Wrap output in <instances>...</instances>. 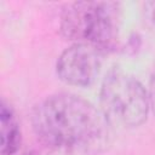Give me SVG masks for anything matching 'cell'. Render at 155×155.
I'll return each instance as SVG.
<instances>
[{"label": "cell", "mask_w": 155, "mask_h": 155, "mask_svg": "<svg viewBox=\"0 0 155 155\" xmlns=\"http://www.w3.org/2000/svg\"><path fill=\"white\" fill-rule=\"evenodd\" d=\"M1 155H13L21 145V128L12 108L2 101L0 107Z\"/></svg>", "instance_id": "cell-5"}, {"label": "cell", "mask_w": 155, "mask_h": 155, "mask_svg": "<svg viewBox=\"0 0 155 155\" xmlns=\"http://www.w3.org/2000/svg\"><path fill=\"white\" fill-rule=\"evenodd\" d=\"M36 136L50 149L99 151L110 143L111 125L101 109L70 93H57L40 102L33 111Z\"/></svg>", "instance_id": "cell-1"}, {"label": "cell", "mask_w": 155, "mask_h": 155, "mask_svg": "<svg viewBox=\"0 0 155 155\" xmlns=\"http://www.w3.org/2000/svg\"><path fill=\"white\" fill-rule=\"evenodd\" d=\"M148 94H149V102H150V108L153 109V113L155 114V73L151 75L150 78V82H149V90H148Z\"/></svg>", "instance_id": "cell-7"}, {"label": "cell", "mask_w": 155, "mask_h": 155, "mask_svg": "<svg viewBox=\"0 0 155 155\" xmlns=\"http://www.w3.org/2000/svg\"><path fill=\"white\" fill-rule=\"evenodd\" d=\"M144 11L148 19L155 25V1H148L144 4Z\"/></svg>", "instance_id": "cell-8"}, {"label": "cell", "mask_w": 155, "mask_h": 155, "mask_svg": "<svg viewBox=\"0 0 155 155\" xmlns=\"http://www.w3.org/2000/svg\"><path fill=\"white\" fill-rule=\"evenodd\" d=\"M99 99L101 110L111 126H140L150 109L144 86L132 75L120 70H113L104 78Z\"/></svg>", "instance_id": "cell-3"}, {"label": "cell", "mask_w": 155, "mask_h": 155, "mask_svg": "<svg viewBox=\"0 0 155 155\" xmlns=\"http://www.w3.org/2000/svg\"><path fill=\"white\" fill-rule=\"evenodd\" d=\"M47 155H96V153L81 149H51Z\"/></svg>", "instance_id": "cell-6"}, {"label": "cell", "mask_w": 155, "mask_h": 155, "mask_svg": "<svg viewBox=\"0 0 155 155\" xmlns=\"http://www.w3.org/2000/svg\"><path fill=\"white\" fill-rule=\"evenodd\" d=\"M120 5L115 1H75L67 4L61 13L62 35L74 44L107 50L117 38Z\"/></svg>", "instance_id": "cell-2"}, {"label": "cell", "mask_w": 155, "mask_h": 155, "mask_svg": "<svg viewBox=\"0 0 155 155\" xmlns=\"http://www.w3.org/2000/svg\"><path fill=\"white\" fill-rule=\"evenodd\" d=\"M103 50L85 45L73 44L65 48L57 61L58 78L71 86L86 87L94 82L102 65Z\"/></svg>", "instance_id": "cell-4"}, {"label": "cell", "mask_w": 155, "mask_h": 155, "mask_svg": "<svg viewBox=\"0 0 155 155\" xmlns=\"http://www.w3.org/2000/svg\"><path fill=\"white\" fill-rule=\"evenodd\" d=\"M24 155H38V154H24Z\"/></svg>", "instance_id": "cell-9"}]
</instances>
